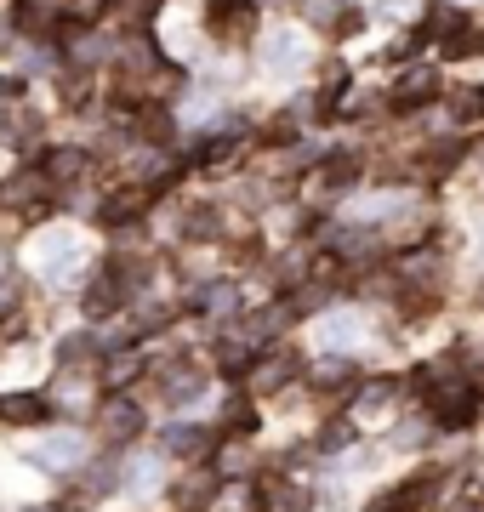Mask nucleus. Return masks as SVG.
<instances>
[{
	"label": "nucleus",
	"instance_id": "f257e3e1",
	"mask_svg": "<svg viewBox=\"0 0 484 512\" xmlns=\"http://www.w3.org/2000/svg\"><path fill=\"white\" fill-rule=\"evenodd\" d=\"M428 410L439 427H467V421L479 416V393H473V382H433Z\"/></svg>",
	"mask_w": 484,
	"mask_h": 512
},
{
	"label": "nucleus",
	"instance_id": "f03ea898",
	"mask_svg": "<svg viewBox=\"0 0 484 512\" xmlns=\"http://www.w3.org/2000/svg\"><path fill=\"white\" fill-rule=\"evenodd\" d=\"M86 450H92V444H86V433H57V439L35 444V450H29V461H35V467H46V473H69V467H80V461H86Z\"/></svg>",
	"mask_w": 484,
	"mask_h": 512
},
{
	"label": "nucleus",
	"instance_id": "7ed1b4c3",
	"mask_svg": "<svg viewBox=\"0 0 484 512\" xmlns=\"http://www.w3.org/2000/svg\"><path fill=\"white\" fill-rule=\"evenodd\" d=\"M302 63H308V46H302V35L280 29V35L262 40V69H268V74H297Z\"/></svg>",
	"mask_w": 484,
	"mask_h": 512
},
{
	"label": "nucleus",
	"instance_id": "20e7f679",
	"mask_svg": "<svg viewBox=\"0 0 484 512\" xmlns=\"http://www.w3.org/2000/svg\"><path fill=\"white\" fill-rule=\"evenodd\" d=\"M433 92H439V74H433V63H422V69H405V74H399V86H393L388 103H393L399 114H410V109H422Z\"/></svg>",
	"mask_w": 484,
	"mask_h": 512
},
{
	"label": "nucleus",
	"instance_id": "39448f33",
	"mask_svg": "<svg viewBox=\"0 0 484 512\" xmlns=\"http://www.w3.org/2000/svg\"><path fill=\"white\" fill-rule=\"evenodd\" d=\"M75 268H80L75 234H46V239H40V274H46V279H69Z\"/></svg>",
	"mask_w": 484,
	"mask_h": 512
},
{
	"label": "nucleus",
	"instance_id": "423d86ee",
	"mask_svg": "<svg viewBox=\"0 0 484 512\" xmlns=\"http://www.w3.org/2000/svg\"><path fill=\"white\" fill-rule=\"evenodd\" d=\"M46 416H52L46 393H0V421L6 427H40Z\"/></svg>",
	"mask_w": 484,
	"mask_h": 512
},
{
	"label": "nucleus",
	"instance_id": "0eeeda50",
	"mask_svg": "<svg viewBox=\"0 0 484 512\" xmlns=\"http://www.w3.org/2000/svg\"><path fill=\"white\" fill-rule=\"evenodd\" d=\"M97 427H103V439H109V444H126L131 433L143 427V410H137L131 399H120V393H114V399L97 410Z\"/></svg>",
	"mask_w": 484,
	"mask_h": 512
},
{
	"label": "nucleus",
	"instance_id": "6e6552de",
	"mask_svg": "<svg viewBox=\"0 0 484 512\" xmlns=\"http://www.w3.org/2000/svg\"><path fill=\"white\" fill-rule=\"evenodd\" d=\"M166 450L183 461H200L217 450V433H205L200 421H177V427H166Z\"/></svg>",
	"mask_w": 484,
	"mask_h": 512
},
{
	"label": "nucleus",
	"instance_id": "1a4fd4ad",
	"mask_svg": "<svg viewBox=\"0 0 484 512\" xmlns=\"http://www.w3.org/2000/svg\"><path fill=\"white\" fill-rule=\"evenodd\" d=\"M433 484H439V478H405V484H393V490L376 495L371 512H416L433 495Z\"/></svg>",
	"mask_w": 484,
	"mask_h": 512
},
{
	"label": "nucleus",
	"instance_id": "9d476101",
	"mask_svg": "<svg viewBox=\"0 0 484 512\" xmlns=\"http://www.w3.org/2000/svg\"><path fill=\"white\" fill-rule=\"evenodd\" d=\"M171 501H177V512H211V501H217V473L194 467V473L171 490Z\"/></svg>",
	"mask_w": 484,
	"mask_h": 512
},
{
	"label": "nucleus",
	"instance_id": "9b49d317",
	"mask_svg": "<svg viewBox=\"0 0 484 512\" xmlns=\"http://www.w3.org/2000/svg\"><path fill=\"white\" fill-rule=\"evenodd\" d=\"M143 211H149V194L126 188V194H114L109 205H97V222H103V228H126V222H137Z\"/></svg>",
	"mask_w": 484,
	"mask_h": 512
},
{
	"label": "nucleus",
	"instance_id": "f8f14e48",
	"mask_svg": "<svg viewBox=\"0 0 484 512\" xmlns=\"http://www.w3.org/2000/svg\"><path fill=\"white\" fill-rule=\"evenodd\" d=\"M462 23V12L450 6V0H428V12H422V29L410 35V46H428V40H439V35H450Z\"/></svg>",
	"mask_w": 484,
	"mask_h": 512
},
{
	"label": "nucleus",
	"instance_id": "ddd939ff",
	"mask_svg": "<svg viewBox=\"0 0 484 512\" xmlns=\"http://www.w3.org/2000/svg\"><path fill=\"white\" fill-rule=\"evenodd\" d=\"M120 302H126V291H120V285H114L109 274L92 279V285H86V296H80L86 319H109V313H120Z\"/></svg>",
	"mask_w": 484,
	"mask_h": 512
},
{
	"label": "nucleus",
	"instance_id": "4468645a",
	"mask_svg": "<svg viewBox=\"0 0 484 512\" xmlns=\"http://www.w3.org/2000/svg\"><path fill=\"white\" fill-rule=\"evenodd\" d=\"M319 336H325L331 348H348L354 336H365V313H325V319H319Z\"/></svg>",
	"mask_w": 484,
	"mask_h": 512
},
{
	"label": "nucleus",
	"instance_id": "2eb2a0df",
	"mask_svg": "<svg viewBox=\"0 0 484 512\" xmlns=\"http://www.w3.org/2000/svg\"><path fill=\"white\" fill-rule=\"evenodd\" d=\"M40 171H46L52 183H75L80 171H86V154H80V148H52V160L40 165Z\"/></svg>",
	"mask_w": 484,
	"mask_h": 512
},
{
	"label": "nucleus",
	"instance_id": "dca6fc26",
	"mask_svg": "<svg viewBox=\"0 0 484 512\" xmlns=\"http://www.w3.org/2000/svg\"><path fill=\"white\" fill-rule=\"evenodd\" d=\"M450 114H456L462 126L484 120V92H479V86H456V92H450Z\"/></svg>",
	"mask_w": 484,
	"mask_h": 512
},
{
	"label": "nucleus",
	"instance_id": "f3484780",
	"mask_svg": "<svg viewBox=\"0 0 484 512\" xmlns=\"http://www.w3.org/2000/svg\"><path fill=\"white\" fill-rule=\"evenodd\" d=\"M223 433H234V439H251V433H257V404H251V399H234V404H228Z\"/></svg>",
	"mask_w": 484,
	"mask_h": 512
},
{
	"label": "nucleus",
	"instance_id": "a211bd4d",
	"mask_svg": "<svg viewBox=\"0 0 484 512\" xmlns=\"http://www.w3.org/2000/svg\"><path fill=\"white\" fill-rule=\"evenodd\" d=\"M57 365H97V336H69L57 348Z\"/></svg>",
	"mask_w": 484,
	"mask_h": 512
},
{
	"label": "nucleus",
	"instance_id": "6ab92c4d",
	"mask_svg": "<svg viewBox=\"0 0 484 512\" xmlns=\"http://www.w3.org/2000/svg\"><path fill=\"white\" fill-rule=\"evenodd\" d=\"M473 52H484V35L467 29V23H456V29L445 35V57H473Z\"/></svg>",
	"mask_w": 484,
	"mask_h": 512
},
{
	"label": "nucleus",
	"instance_id": "aec40b11",
	"mask_svg": "<svg viewBox=\"0 0 484 512\" xmlns=\"http://www.w3.org/2000/svg\"><path fill=\"white\" fill-rule=\"evenodd\" d=\"M194 302H200L205 313H217V319H223V313L240 308V291H228V285H205V291L194 296Z\"/></svg>",
	"mask_w": 484,
	"mask_h": 512
},
{
	"label": "nucleus",
	"instance_id": "412c9836",
	"mask_svg": "<svg viewBox=\"0 0 484 512\" xmlns=\"http://www.w3.org/2000/svg\"><path fill=\"white\" fill-rule=\"evenodd\" d=\"M166 399L177 404V410H183V404H194V399H205V376H194V370H188V376L166 382Z\"/></svg>",
	"mask_w": 484,
	"mask_h": 512
},
{
	"label": "nucleus",
	"instance_id": "4be33fe9",
	"mask_svg": "<svg viewBox=\"0 0 484 512\" xmlns=\"http://www.w3.org/2000/svg\"><path fill=\"white\" fill-rule=\"evenodd\" d=\"M354 177H359V154L354 148H342V154L325 165V188H342V183H354Z\"/></svg>",
	"mask_w": 484,
	"mask_h": 512
},
{
	"label": "nucleus",
	"instance_id": "5701e85b",
	"mask_svg": "<svg viewBox=\"0 0 484 512\" xmlns=\"http://www.w3.org/2000/svg\"><path fill=\"white\" fill-rule=\"evenodd\" d=\"M183 234L188 239H211L217 234V205H194V211L183 217Z\"/></svg>",
	"mask_w": 484,
	"mask_h": 512
},
{
	"label": "nucleus",
	"instance_id": "b1692460",
	"mask_svg": "<svg viewBox=\"0 0 484 512\" xmlns=\"http://www.w3.org/2000/svg\"><path fill=\"white\" fill-rule=\"evenodd\" d=\"M240 18H245V0H211V29H217V35L240 29Z\"/></svg>",
	"mask_w": 484,
	"mask_h": 512
},
{
	"label": "nucleus",
	"instance_id": "393cba45",
	"mask_svg": "<svg viewBox=\"0 0 484 512\" xmlns=\"http://www.w3.org/2000/svg\"><path fill=\"white\" fill-rule=\"evenodd\" d=\"M308 507H314V495L297 490V484H280V490H274V501H268V512H308Z\"/></svg>",
	"mask_w": 484,
	"mask_h": 512
},
{
	"label": "nucleus",
	"instance_id": "a878e982",
	"mask_svg": "<svg viewBox=\"0 0 484 512\" xmlns=\"http://www.w3.org/2000/svg\"><path fill=\"white\" fill-rule=\"evenodd\" d=\"M154 473H160V461H154V456H137V461L126 467V478H120V484H126V490H149Z\"/></svg>",
	"mask_w": 484,
	"mask_h": 512
},
{
	"label": "nucleus",
	"instance_id": "bb28decb",
	"mask_svg": "<svg viewBox=\"0 0 484 512\" xmlns=\"http://www.w3.org/2000/svg\"><path fill=\"white\" fill-rule=\"evenodd\" d=\"M456 154H462L456 143H433V148H428V160H422V171H428V177H445L450 165H456Z\"/></svg>",
	"mask_w": 484,
	"mask_h": 512
},
{
	"label": "nucleus",
	"instance_id": "cd10ccee",
	"mask_svg": "<svg viewBox=\"0 0 484 512\" xmlns=\"http://www.w3.org/2000/svg\"><path fill=\"white\" fill-rule=\"evenodd\" d=\"M302 12H308V23H319V29H336V23H342V6H336V0H302Z\"/></svg>",
	"mask_w": 484,
	"mask_h": 512
},
{
	"label": "nucleus",
	"instance_id": "c85d7f7f",
	"mask_svg": "<svg viewBox=\"0 0 484 512\" xmlns=\"http://www.w3.org/2000/svg\"><path fill=\"white\" fill-rule=\"evenodd\" d=\"M393 393H399V382H393V376H376V387H365V393H359V410H382Z\"/></svg>",
	"mask_w": 484,
	"mask_h": 512
},
{
	"label": "nucleus",
	"instance_id": "c756f323",
	"mask_svg": "<svg viewBox=\"0 0 484 512\" xmlns=\"http://www.w3.org/2000/svg\"><path fill=\"white\" fill-rule=\"evenodd\" d=\"M291 370H297V359H291V353H280V359H268V365L257 370V387H280Z\"/></svg>",
	"mask_w": 484,
	"mask_h": 512
},
{
	"label": "nucleus",
	"instance_id": "7c9ffc66",
	"mask_svg": "<svg viewBox=\"0 0 484 512\" xmlns=\"http://www.w3.org/2000/svg\"><path fill=\"white\" fill-rule=\"evenodd\" d=\"M217 365H223L228 376H240V370L251 365V348H245V342H223V353H217Z\"/></svg>",
	"mask_w": 484,
	"mask_h": 512
},
{
	"label": "nucleus",
	"instance_id": "2f4dec72",
	"mask_svg": "<svg viewBox=\"0 0 484 512\" xmlns=\"http://www.w3.org/2000/svg\"><path fill=\"white\" fill-rule=\"evenodd\" d=\"M319 444H325V450H342V444H354V421H331V427L319 433Z\"/></svg>",
	"mask_w": 484,
	"mask_h": 512
},
{
	"label": "nucleus",
	"instance_id": "473e14b6",
	"mask_svg": "<svg viewBox=\"0 0 484 512\" xmlns=\"http://www.w3.org/2000/svg\"><path fill=\"white\" fill-rule=\"evenodd\" d=\"M342 370H348L342 359H325V365L314 370V382H319V387H342Z\"/></svg>",
	"mask_w": 484,
	"mask_h": 512
},
{
	"label": "nucleus",
	"instance_id": "72a5a7b5",
	"mask_svg": "<svg viewBox=\"0 0 484 512\" xmlns=\"http://www.w3.org/2000/svg\"><path fill=\"white\" fill-rule=\"evenodd\" d=\"M410 12H416V0H388V6H382V18H393V23L410 18Z\"/></svg>",
	"mask_w": 484,
	"mask_h": 512
},
{
	"label": "nucleus",
	"instance_id": "f704fd0d",
	"mask_svg": "<svg viewBox=\"0 0 484 512\" xmlns=\"http://www.w3.org/2000/svg\"><path fill=\"white\" fill-rule=\"evenodd\" d=\"M92 12H103V0H80V18H92Z\"/></svg>",
	"mask_w": 484,
	"mask_h": 512
},
{
	"label": "nucleus",
	"instance_id": "c9c22d12",
	"mask_svg": "<svg viewBox=\"0 0 484 512\" xmlns=\"http://www.w3.org/2000/svg\"><path fill=\"white\" fill-rule=\"evenodd\" d=\"M29 512H57V507H29Z\"/></svg>",
	"mask_w": 484,
	"mask_h": 512
}]
</instances>
